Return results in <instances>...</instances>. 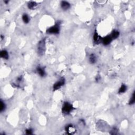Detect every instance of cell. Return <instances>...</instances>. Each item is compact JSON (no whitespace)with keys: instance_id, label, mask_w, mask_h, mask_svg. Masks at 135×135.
<instances>
[{"instance_id":"1","label":"cell","mask_w":135,"mask_h":135,"mask_svg":"<svg viewBox=\"0 0 135 135\" xmlns=\"http://www.w3.org/2000/svg\"><path fill=\"white\" fill-rule=\"evenodd\" d=\"M74 109L73 105L69 102H64L62 105V114L65 115H68L70 114Z\"/></svg>"},{"instance_id":"2","label":"cell","mask_w":135,"mask_h":135,"mask_svg":"<svg viewBox=\"0 0 135 135\" xmlns=\"http://www.w3.org/2000/svg\"><path fill=\"white\" fill-rule=\"evenodd\" d=\"M46 50V42L45 39L44 38L41 40L37 44V51L39 55H43L45 54Z\"/></svg>"},{"instance_id":"3","label":"cell","mask_w":135,"mask_h":135,"mask_svg":"<svg viewBox=\"0 0 135 135\" xmlns=\"http://www.w3.org/2000/svg\"><path fill=\"white\" fill-rule=\"evenodd\" d=\"M60 22H58L54 26L46 30V33L49 34H58L60 31Z\"/></svg>"},{"instance_id":"4","label":"cell","mask_w":135,"mask_h":135,"mask_svg":"<svg viewBox=\"0 0 135 135\" xmlns=\"http://www.w3.org/2000/svg\"><path fill=\"white\" fill-rule=\"evenodd\" d=\"M65 80L64 78H61L60 79L54 83L53 86V89L54 91H56L61 88L64 85Z\"/></svg>"},{"instance_id":"5","label":"cell","mask_w":135,"mask_h":135,"mask_svg":"<svg viewBox=\"0 0 135 135\" xmlns=\"http://www.w3.org/2000/svg\"><path fill=\"white\" fill-rule=\"evenodd\" d=\"M65 131L67 134L72 135L76 132V128L72 124H69L65 127Z\"/></svg>"},{"instance_id":"6","label":"cell","mask_w":135,"mask_h":135,"mask_svg":"<svg viewBox=\"0 0 135 135\" xmlns=\"http://www.w3.org/2000/svg\"><path fill=\"white\" fill-rule=\"evenodd\" d=\"M36 72L39 74V76L41 77H44L46 76V71L45 68L41 66H38L36 68Z\"/></svg>"},{"instance_id":"7","label":"cell","mask_w":135,"mask_h":135,"mask_svg":"<svg viewBox=\"0 0 135 135\" xmlns=\"http://www.w3.org/2000/svg\"><path fill=\"white\" fill-rule=\"evenodd\" d=\"M112 40L110 35H108L102 38L101 42L104 45H108L111 43Z\"/></svg>"},{"instance_id":"8","label":"cell","mask_w":135,"mask_h":135,"mask_svg":"<svg viewBox=\"0 0 135 135\" xmlns=\"http://www.w3.org/2000/svg\"><path fill=\"white\" fill-rule=\"evenodd\" d=\"M61 8L63 11H67L71 8V4L69 2L63 1L61 2L60 3Z\"/></svg>"},{"instance_id":"9","label":"cell","mask_w":135,"mask_h":135,"mask_svg":"<svg viewBox=\"0 0 135 135\" xmlns=\"http://www.w3.org/2000/svg\"><path fill=\"white\" fill-rule=\"evenodd\" d=\"M93 40L94 43L96 44V45H98V44L100 43V42H101L102 37L99 35L98 32H97V31H95L93 34Z\"/></svg>"},{"instance_id":"10","label":"cell","mask_w":135,"mask_h":135,"mask_svg":"<svg viewBox=\"0 0 135 135\" xmlns=\"http://www.w3.org/2000/svg\"><path fill=\"white\" fill-rule=\"evenodd\" d=\"M37 5H38V4H37V3L34 1H30L28 2L27 5L28 9L31 10H35V9L37 7Z\"/></svg>"},{"instance_id":"11","label":"cell","mask_w":135,"mask_h":135,"mask_svg":"<svg viewBox=\"0 0 135 135\" xmlns=\"http://www.w3.org/2000/svg\"><path fill=\"white\" fill-rule=\"evenodd\" d=\"M97 61V58L96 54L94 53H91L89 55V61L91 64H95Z\"/></svg>"},{"instance_id":"12","label":"cell","mask_w":135,"mask_h":135,"mask_svg":"<svg viewBox=\"0 0 135 135\" xmlns=\"http://www.w3.org/2000/svg\"><path fill=\"white\" fill-rule=\"evenodd\" d=\"M119 36H120V32H119V31L116 30H113L112 32H111V33L110 34V36L113 40L117 39Z\"/></svg>"},{"instance_id":"13","label":"cell","mask_w":135,"mask_h":135,"mask_svg":"<svg viewBox=\"0 0 135 135\" xmlns=\"http://www.w3.org/2000/svg\"><path fill=\"white\" fill-rule=\"evenodd\" d=\"M127 90V86L125 84H122L120 87L119 88L118 93V94H123L125 93Z\"/></svg>"},{"instance_id":"14","label":"cell","mask_w":135,"mask_h":135,"mask_svg":"<svg viewBox=\"0 0 135 135\" xmlns=\"http://www.w3.org/2000/svg\"><path fill=\"white\" fill-rule=\"evenodd\" d=\"M0 55H1V58H3L5 60H8L9 58V53L6 50H2L1 51V53H0Z\"/></svg>"},{"instance_id":"15","label":"cell","mask_w":135,"mask_h":135,"mask_svg":"<svg viewBox=\"0 0 135 135\" xmlns=\"http://www.w3.org/2000/svg\"><path fill=\"white\" fill-rule=\"evenodd\" d=\"M22 19L23 23L25 24H28L30 22V17L29 16V15L27 14V13H24L22 15Z\"/></svg>"},{"instance_id":"16","label":"cell","mask_w":135,"mask_h":135,"mask_svg":"<svg viewBox=\"0 0 135 135\" xmlns=\"http://www.w3.org/2000/svg\"><path fill=\"white\" fill-rule=\"evenodd\" d=\"M6 107H7V106H6L5 102L2 100H1L0 101V112L2 113L6 109Z\"/></svg>"},{"instance_id":"17","label":"cell","mask_w":135,"mask_h":135,"mask_svg":"<svg viewBox=\"0 0 135 135\" xmlns=\"http://www.w3.org/2000/svg\"><path fill=\"white\" fill-rule=\"evenodd\" d=\"M135 102V92H133V94L130 97V99L129 101V105H133Z\"/></svg>"},{"instance_id":"18","label":"cell","mask_w":135,"mask_h":135,"mask_svg":"<svg viewBox=\"0 0 135 135\" xmlns=\"http://www.w3.org/2000/svg\"><path fill=\"white\" fill-rule=\"evenodd\" d=\"M26 134L27 135H31V134H33V130L31 128H28L26 130Z\"/></svg>"},{"instance_id":"19","label":"cell","mask_w":135,"mask_h":135,"mask_svg":"<svg viewBox=\"0 0 135 135\" xmlns=\"http://www.w3.org/2000/svg\"><path fill=\"white\" fill-rule=\"evenodd\" d=\"M117 130H117L116 128H114V129H113L111 131V133H110V134H112V135L117 134V132H118Z\"/></svg>"},{"instance_id":"20","label":"cell","mask_w":135,"mask_h":135,"mask_svg":"<svg viewBox=\"0 0 135 135\" xmlns=\"http://www.w3.org/2000/svg\"><path fill=\"white\" fill-rule=\"evenodd\" d=\"M4 3H5L6 4H8V3H9V1H4Z\"/></svg>"}]
</instances>
